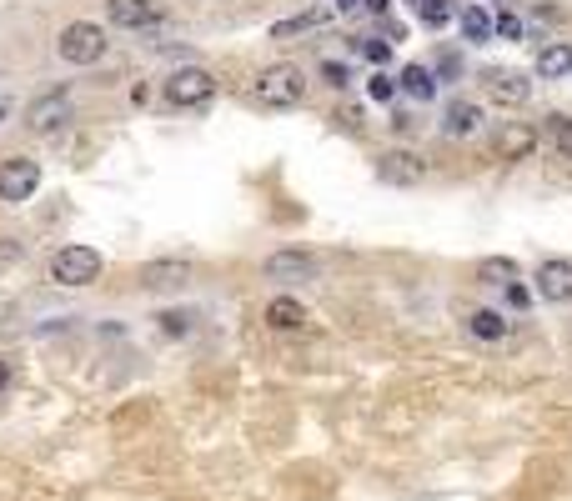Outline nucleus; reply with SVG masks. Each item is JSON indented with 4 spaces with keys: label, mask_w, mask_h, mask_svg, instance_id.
Returning a JSON list of instances; mask_svg holds the SVG:
<instances>
[{
    "label": "nucleus",
    "mask_w": 572,
    "mask_h": 501,
    "mask_svg": "<svg viewBox=\"0 0 572 501\" xmlns=\"http://www.w3.org/2000/svg\"><path fill=\"white\" fill-rule=\"evenodd\" d=\"M256 100H261V106H271V111L302 106V100H306L302 65H267V71H261V81H256Z\"/></svg>",
    "instance_id": "1"
},
{
    "label": "nucleus",
    "mask_w": 572,
    "mask_h": 501,
    "mask_svg": "<svg viewBox=\"0 0 572 501\" xmlns=\"http://www.w3.org/2000/svg\"><path fill=\"white\" fill-rule=\"evenodd\" d=\"M51 276L61 286H90L101 276V250L96 246H61L51 261Z\"/></svg>",
    "instance_id": "2"
},
{
    "label": "nucleus",
    "mask_w": 572,
    "mask_h": 501,
    "mask_svg": "<svg viewBox=\"0 0 572 501\" xmlns=\"http://www.w3.org/2000/svg\"><path fill=\"white\" fill-rule=\"evenodd\" d=\"M55 50H61V61H71V65H90V61H101L106 36H101V25L76 21V25H65V30H61Z\"/></svg>",
    "instance_id": "3"
},
{
    "label": "nucleus",
    "mask_w": 572,
    "mask_h": 501,
    "mask_svg": "<svg viewBox=\"0 0 572 501\" xmlns=\"http://www.w3.org/2000/svg\"><path fill=\"white\" fill-rule=\"evenodd\" d=\"M211 90H217V81H211V71H201V65H181V71L166 75V100H171V106H206Z\"/></svg>",
    "instance_id": "4"
},
{
    "label": "nucleus",
    "mask_w": 572,
    "mask_h": 501,
    "mask_svg": "<svg viewBox=\"0 0 572 501\" xmlns=\"http://www.w3.org/2000/svg\"><path fill=\"white\" fill-rule=\"evenodd\" d=\"M40 186V166L30 161V156H11V161H0V200H11V206H21V200H30Z\"/></svg>",
    "instance_id": "5"
},
{
    "label": "nucleus",
    "mask_w": 572,
    "mask_h": 501,
    "mask_svg": "<svg viewBox=\"0 0 572 501\" xmlns=\"http://www.w3.org/2000/svg\"><path fill=\"white\" fill-rule=\"evenodd\" d=\"M65 115H71V100L61 96V90H51V96H40L30 100V111H26V125L36 131V136H51V131H61Z\"/></svg>",
    "instance_id": "6"
},
{
    "label": "nucleus",
    "mask_w": 572,
    "mask_h": 501,
    "mask_svg": "<svg viewBox=\"0 0 572 501\" xmlns=\"http://www.w3.org/2000/svg\"><path fill=\"white\" fill-rule=\"evenodd\" d=\"M422 156H412V150H381V161H377V175L387 181V186H417L422 181Z\"/></svg>",
    "instance_id": "7"
},
{
    "label": "nucleus",
    "mask_w": 572,
    "mask_h": 501,
    "mask_svg": "<svg viewBox=\"0 0 572 501\" xmlns=\"http://www.w3.org/2000/svg\"><path fill=\"white\" fill-rule=\"evenodd\" d=\"M482 86H487V96H492L497 106H522V100L533 96V81L517 75V71H487Z\"/></svg>",
    "instance_id": "8"
},
{
    "label": "nucleus",
    "mask_w": 572,
    "mask_h": 501,
    "mask_svg": "<svg viewBox=\"0 0 572 501\" xmlns=\"http://www.w3.org/2000/svg\"><path fill=\"white\" fill-rule=\"evenodd\" d=\"M537 125H527V121H512V125H502V136H497V156L502 161H527L537 150Z\"/></svg>",
    "instance_id": "9"
},
{
    "label": "nucleus",
    "mask_w": 572,
    "mask_h": 501,
    "mask_svg": "<svg viewBox=\"0 0 572 501\" xmlns=\"http://www.w3.org/2000/svg\"><path fill=\"white\" fill-rule=\"evenodd\" d=\"M537 291H542V301H572V261L552 256L537 266Z\"/></svg>",
    "instance_id": "10"
},
{
    "label": "nucleus",
    "mask_w": 572,
    "mask_h": 501,
    "mask_svg": "<svg viewBox=\"0 0 572 501\" xmlns=\"http://www.w3.org/2000/svg\"><path fill=\"white\" fill-rule=\"evenodd\" d=\"M317 271V261L306 256V250H277L267 261V276H277V281H302V276Z\"/></svg>",
    "instance_id": "11"
},
{
    "label": "nucleus",
    "mask_w": 572,
    "mask_h": 501,
    "mask_svg": "<svg viewBox=\"0 0 572 501\" xmlns=\"http://www.w3.org/2000/svg\"><path fill=\"white\" fill-rule=\"evenodd\" d=\"M106 11H111L115 25H126V30H141V25L156 21V5H151V0H106Z\"/></svg>",
    "instance_id": "12"
},
{
    "label": "nucleus",
    "mask_w": 572,
    "mask_h": 501,
    "mask_svg": "<svg viewBox=\"0 0 572 501\" xmlns=\"http://www.w3.org/2000/svg\"><path fill=\"white\" fill-rule=\"evenodd\" d=\"M191 276V266L186 261H151V266H141V286H151V291H161V286H181Z\"/></svg>",
    "instance_id": "13"
},
{
    "label": "nucleus",
    "mask_w": 572,
    "mask_h": 501,
    "mask_svg": "<svg viewBox=\"0 0 572 501\" xmlns=\"http://www.w3.org/2000/svg\"><path fill=\"white\" fill-rule=\"evenodd\" d=\"M477 125H482V111H477L472 100H452V106H447V115H442V131H447V136H472Z\"/></svg>",
    "instance_id": "14"
},
{
    "label": "nucleus",
    "mask_w": 572,
    "mask_h": 501,
    "mask_svg": "<svg viewBox=\"0 0 572 501\" xmlns=\"http://www.w3.org/2000/svg\"><path fill=\"white\" fill-rule=\"evenodd\" d=\"M572 71V46H562V40H552V46L537 50V75L542 81H558V75Z\"/></svg>",
    "instance_id": "15"
},
{
    "label": "nucleus",
    "mask_w": 572,
    "mask_h": 501,
    "mask_svg": "<svg viewBox=\"0 0 572 501\" xmlns=\"http://www.w3.org/2000/svg\"><path fill=\"white\" fill-rule=\"evenodd\" d=\"M397 86L407 90L412 100H432V96H437V75L427 71V65H402V75H397Z\"/></svg>",
    "instance_id": "16"
},
{
    "label": "nucleus",
    "mask_w": 572,
    "mask_h": 501,
    "mask_svg": "<svg viewBox=\"0 0 572 501\" xmlns=\"http://www.w3.org/2000/svg\"><path fill=\"white\" fill-rule=\"evenodd\" d=\"M267 321L277 326V331H296V326L306 321V311H302V301H296V296H277L267 306Z\"/></svg>",
    "instance_id": "17"
},
{
    "label": "nucleus",
    "mask_w": 572,
    "mask_h": 501,
    "mask_svg": "<svg viewBox=\"0 0 572 501\" xmlns=\"http://www.w3.org/2000/svg\"><path fill=\"white\" fill-rule=\"evenodd\" d=\"M477 281H487V286H512V281H517V261H512V256H487V261L477 266Z\"/></svg>",
    "instance_id": "18"
},
{
    "label": "nucleus",
    "mask_w": 572,
    "mask_h": 501,
    "mask_svg": "<svg viewBox=\"0 0 572 501\" xmlns=\"http://www.w3.org/2000/svg\"><path fill=\"white\" fill-rule=\"evenodd\" d=\"M462 36L477 40V46H482V40H492V15H487L482 5H467V11H462Z\"/></svg>",
    "instance_id": "19"
},
{
    "label": "nucleus",
    "mask_w": 572,
    "mask_h": 501,
    "mask_svg": "<svg viewBox=\"0 0 572 501\" xmlns=\"http://www.w3.org/2000/svg\"><path fill=\"white\" fill-rule=\"evenodd\" d=\"M472 336L502 341V336H508V321H502V311H472Z\"/></svg>",
    "instance_id": "20"
},
{
    "label": "nucleus",
    "mask_w": 572,
    "mask_h": 501,
    "mask_svg": "<svg viewBox=\"0 0 572 501\" xmlns=\"http://www.w3.org/2000/svg\"><path fill=\"white\" fill-rule=\"evenodd\" d=\"M547 136H552V146L572 161V115H552V121H547Z\"/></svg>",
    "instance_id": "21"
},
{
    "label": "nucleus",
    "mask_w": 572,
    "mask_h": 501,
    "mask_svg": "<svg viewBox=\"0 0 572 501\" xmlns=\"http://www.w3.org/2000/svg\"><path fill=\"white\" fill-rule=\"evenodd\" d=\"M417 15L422 25H447L452 21V0H417Z\"/></svg>",
    "instance_id": "22"
},
{
    "label": "nucleus",
    "mask_w": 572,
    "mask_h": 501,
    "mask_svg": "<svg viewBox=\"0 0 572 501\" xmlns=\"http://www.w3.org/2000/svg\"><path fill=\"white\" fill-rule=\"evenodd\" d=\"M492 36H502V40H522V21L512 11H497L492 15Z\"/></svg>",
    "instance_id": "23"
},
{
    "label": "nucleus",
    "mask_w": 572,
    "mask_h": 501,
    "mask_svg": "<svg viewBox=\"0 0 572 501\" xmlns=\"http://www.w3.org/2000/svg\"><path fill=\"white\" fill-rule=\"evenodd\" d=\"M367 96H371V100H392V96H397V81L377 71V75H371V86H367Z\"/></svg>",
    "instance_id": "24"
},
{
    "label": "nucleus",
    "mask_w": 572,
    "mask_h": 501,
    "mask_svg": "<svg viewBox=\"0 0 572 501\" xmlns=\"http://www.w3.org/2000/svg\"><path fill=\"white\" fill-rule=\"evenodd\" d=\"M306 25H317V15H296V21H281L277 30H271V36H277V40H286V36H302Z\"/></svg>",
    "instance_id": "25"
},
{
    "label": "nucleus",
    "mask_w": 572,
    "mask_h": 501,
    "mask_svg": "<svg viewBox=\"0 0 572 501\" xmlns=\"http://www.w3.org/2000/svg\"><path fill=\"white\" fill-rule=\"evenodd\" d=\"M362 55L377 61V65H387V61H392V46H387V40H362Z\"/></svg>",
    "instance_id": "26"
},
{
    "label": "nucleus",
    "mask_w": 572,
    "mask_h": 501,
    "mask_svg": "<svg viewBox=\"0 0 572 501\" xmlns=\"http://www.w3.org/2000/svg\"><path fill=\"white\" fill-rule=\"evenodd\" d=\"M321 75H327V86H346V81H352V71H346L342 61H321Z\"/></svg>",
    "instance_id": "27"
},
{
    "label": "nucleus",
    "mask_w": 572,
    "mask_h": 501,
    "mask_svg": "<svg viewBox=\"0 0 572 501\" xmlns=\"http://www.w3.org/2000/svg\"><path fill=\"white\" fill-rule=\"evenodd\" d=\"M161 326L171 331V336H186V316H176V311H166V316H161Z\"/></svg>",
    "instance_id": "28"
},
{
    "label": "nucleus",
    "mask_w": 572,
    "mask_h": 501,
    "mask_svg": "<svg viewBox=\"0 0 572 501\" xmlns=\"http://www.w3.org/2000/svg\"><path fill=\"white\" fill-rule=\"evenodd\" d=\"M508 301H512V306H517V311H522V306H527V291H522L517 281H512V286H508Z\"/></svg>",
    "instance_id": "29"
},
{
    "label": "nucleus",
    "mask_w": 572,
    "mask_h": 501,
    "mask_svg": "<svg viewBox=\"0 0 572 501\" xmlns=\"http://www.w3.org/2000/svg\"><path fill=\"white\" fill-rule=\"evenodd\" d=\"M362 5H367L371 15H387V11H392V0H362Z\"/></svg>",
    "instance_id": "30"
},
{
    "label": "nucleus",
    "mask_w": 572,
    "mask_h": 501,
    "mask_svg": "<svg viewBox=\"0 0 572 501\" xmlns=\"http://www.w3.org/2000/svg\"><path fill=\"white\" fill-rule=\"evenodd\" d=\"M11 386V361H0V391Z\"/></svg>",
    "instance_id": "31"
},
{
    "label": "nucleus",
    "mask_w": 572,
    "mask_h": 501,
    "mask_svg": "<svg viewBox=\"0 0 572 501\" xmlns=\"http://www.w3.org/2000/svg\"><path fill=\"white\" fill-rule=\"evenodd\" d=\"M352 5H362V0H337V11H352Z\"/></svg>",
    "instance_id": "32"
},
{
    "label": "nucleus",
    "mask_w": 572,
    "mask_h": 501,
    "mask_svg": "<svg viewBox=\"0 0 572 501\" xmlns=\"http://www.w3.org/2000/svg\"><path fill=\"white\" fill-rule=\"evenodd\" d=\"M0 121H5V111H0Z\"/></svg>",
    "instance_id": "33"
},
{
    "label": "nucleus",
    "mask_w": 572,
    "mask_h": 501,
    "mask_svg": "<svg viewBox=\"0 0 572 501\" xmlns=\"http://www.w3.org/2000/svg\"><path fill=\"white\" fill-rule=\"evenodd\" d=\"M412 5H417V0H412Z\"/></svg>",
    "instance_id": "34"
}]
</instances>
